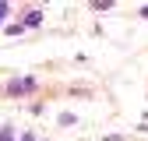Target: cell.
Returning a JSON list of instances; mask_svg holds the SVG:
<instances>
[{"instance_id": "cell-1", "label": "cell", "mask_w": 148, "mask_h": 141, "mask_svg": "<svg viewBox=\"0 0 148 141\" xmlns=\"http://www.w3.org/2000/svg\"><path fill=\"white\" fill-rule=\"evenodd\" d=\"M35 88H39L35 78H14V81L7 85V92H11V95H28V92H35Z\"/></svg>"}, {"instance_id": "cell-2", "label": "cell", "mask_w": 148, "mask_h": 141, "mask_svg": "<svg viewBox=\"0 0 148 141\" xmlns=\"http://www.w3.org/2000/svg\"><path fill=\"white\" fill-rule=\"evenodd\" d=\"M25 28H39L42 25V11L39 7H32V11H25V21H21Z\"/></svg>"}, {"instance_id": "cell-3", "label": "cell", "mask_w": 148, "mask_h": 141, "mask_svg": "<svg viewBox=\"0 0 148 141\" xmlns=\"http://www.w3.org/2000/svg\"><path fill=\"white\" fill-rule=\"evenodd\" d=\"M21 32H25L21 21H11V25H7V35H21Z\"/></svg>"}, {"instance_id": "cell-4", "label": "cell", "mask_w": 148, "mask_h": 141, "mask_svg": "<svg viewBox=\"0 0 148 141\" xmlns=\"http://www.w3.org/2000/svg\"><path fill=\"white\" fill-rule=\"evenodd\" d=\"M0 141H14V127H11V123H7L4 131H0Z\"/></svg>"}, {"instance_id": "cell-5", "label": "cell", "mask_w": 148, "mask_h": 141, "mask_svg": "<svg viewBox=\"0 0 148 141\" xmlns=\"http://www.w3.org/2000/svg\"><path fill=\"white\" fill-rule=\"evenodd\" d=\"M60 123L64 127H74V113H60Z\"/></svg>"}, {"instance_id": "cell-6", "label": "cell", "mask_w": 148, "mask_h": 141, "mask_svg": "<svg viewBox=\"0 0 148 141\" xmlns=\"http://www.w3.org/2000/svg\"><path fill=\"white\" fill-rule=\"evenodd\" d=\"M11 11V4H0V25H4V14Z\"/></svg>"}, {"instance_id": "cell-7", "label": "cell", "mask_w": 148, "mask_h": 141, "mask_svg": "<svg viewBox=\"0 0 148 141\" xmlns=\"http://www.w3.org/2000/svg\"><path fill=\"white\" fill-rule=\"evenodd\" d=\"M18 141H39V138H35V134L28 131V134H21V138H18Z\"/></svg>"}, {"instance_id": "cell-8", "label": "cell", "mask_w": 148, "mask_h": 141, "mask_svg": "<svg viewBox=\"0 0 148 141\" xmlns=\"http://www.w3.org/2000/svg\"><path fill=\"white\" fill-rule=\"evenodd\" d=\"M106 141H123V138H120V134H109V138H106Z\"/></svg>"}, {"instance_id": "cell-9", "label": "cell", "mask_w": 148, "mask_h": 141, "mask_svg": "<svg viewBox=\"0 0 148 141\" xmlns=\"http://www.w3.org/2000/svg\"><path fill=\"white\" fill-rule=\"evenodd\" d=\"M141 18H145V21H148V7H141Z\"/></svg>"}]
</instances>
